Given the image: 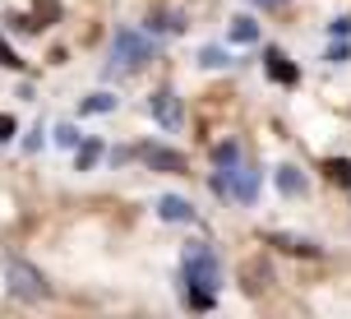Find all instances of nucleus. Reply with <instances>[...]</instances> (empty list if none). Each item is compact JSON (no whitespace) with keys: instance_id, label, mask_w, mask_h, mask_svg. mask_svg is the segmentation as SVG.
Masks as SVG:
<instances>
[{"instance_id":"obj_1","label":"nucleus","mask_w":351,"mask_h":319,"mask_svg":"<svg viewBox=\"0 0 351 319\" xmlns=\"http://www.w3.org/2000/svg\"><path fill=\"white\" fill-rule=\"evenodd\" d=\"M0 273H5V292L14 296V301L23 305H37L51 296V283H47V273L37 264H28V259H19V255H5L0 259Z\"/></svg>"},{"instance_id":"obj_2","label":"nucleus","mask_w":351,"mask_h":319,"mask_svg":"<svg viewBox=\"0 0 351 319\" xmlns=\"http://www.w3.org/2000/svg\"><path fill=\"white\" fill-rule=\"evenodd\" d=\"M180 283L204 287V292H217L222 287V264H217V255L204 241L185 246V255H180Z\"/></svg>"},{"instance_id":"obj_3","label":"nucleus","mask_w":351,"mask_h":319,"mask_svg":"<svg viewBox=\"0 0 351 319\" xmlns=\"http://www.w3.org/2000/svg\"><path fill=\"white\" fill-rule=\"evenodd\" d=\"M158 56V42L139 28H121L111 37V70H143Z\"/></svg>"},{"instance_id":"obj_4","label":"nucleus","mask_w":351,"mask_h":319,"mask_svg":"<svg viewBox=\"0 0 351 319\" xmlns=\"http://www.w3.org/2000/svg\"><path fill=\"white\" fill-rule=\"evenodd\" d=\"M213 190L241 199V204H254V199H259V172H254L250 162H241L236 172H213Z\"/></svg>"},{"instance_id":"obj_5","label":"nucleus","mask_w":351,"mask_h":319,"mask_svg":"<svg viewBox=\"0 0 351 319\" xmlns=\"http://www.w3.org/2000/svg\"><path fill=\"white\" fill-rule=\"evenodd\" d=\"M148 111H153V121H158L162 130H180V121H185L180 97H176L171 88H158V93H153V97H148Z\"/></svg>"},{"instance_id":"obj_6","label":"nucleus","mask_w":351,"mask_h":319,"mask_svg":"<svg viewBox=\"0 0 351 319\" xmlns=\"http://www.w3.org/2000/svg\"><path fill=\"white\" fill-rule=\"evenodd\" d=\"M139 158L153 167V172H171V176H180L190 162H185V153H176V148H162V143H143Z\"/></svg>"},{"instance_id":"obj_7","label":"nucleus","mask_w":351,"mask_h":319,"mask_svg":"<svg viewBox=\"0 0 351 319\" xmlns=\"http://www.w3.org/2000/svg\"><path fill=\"white\" fill-rule=\"evenodd\" d=\"M268 283H273V268L263 264V259H245V264H241V287H245L250 296H263Z\"/></svg>"},{"instance_id":"obj_8","label":"nucleus","mask_w":351,"mask_h":319,"mask_svg":"<svg viewBox=\"0 0 351 319\" xmlns=\"http://www.w3.org/2000/svg\"><path fill=\"white\" fill-rule=\"evenodd\" d=\"M263 70H268V79H273V84H287V88L300 79V70L278 51V47H268V51H263Z\"/></svg>"},{"instance_id":"obj_9","label":"nucleus","mask_w":351,"mask_h":319,"mask_svg":"<svg viewBox=\"0 0 351 319\" xmlns=\"http://www.w3.org/2000/svg\"><path fill=\"white\" fill-rule=\"evenodd\" d=\"M158 217L162 222H194V204L180 195H162L158 199Z\"/></svg>"},{"instance_id":"obj_10","label":"nucleus","mask_w":351,"mask_h":319,"mask_svg":"<svg viewBox=\"0 0 351 319\" xmlns=\"http://www.w3.org/2000/svg\"><path fill=\"white\" fill-rule=\"evenodd\" d=\"M268 241H273V246L278 250H287V255H305V259H319V255H324V250L315 246V241H305V236H268Z\"/></svg>"},{"instance_id":"obj_11","label":"nucleus","mask_w":351,"mask_h":319,"mask_svg":"<svg viewBox=\"0 0 351 319\" xmlns=\"http://www.w3.org/2000/svg\"><path fill=\"white\" fill-rule=\"evenodd\" d=\"M278 190L287 199H300L305 190H310V180L300 176V167H278Z\"/></svg>"},{"instance_id":"obj_12","label":"nucleus","mask_w":351,"mask_h":319,"mask_svg":"<svg viewBox=\"0 0 351 319\" xmlns=\"http://www.w3.org/2000/svg\"><path fill=\"white\" fill-rule=\"evenodd\" d=\"M241 143L236 139H227V143H217V148H213V167H217V172H236V167H241Z\"/></svg>"},{"instance_id":"obj_13","label":"nucleus","mask_w":351,"mask_h":319,"mask_svg":"<svg viewBox=\"0 0 351 319\" xmlns=\"http://www.w3.org/2000/svg\"><path fill=\"white\" fill-rule=\"evenodd\" d=\"M227 33H231V42L250 47V42H259V23H254L250 14H236V19H231V28H227Z\"/></svg>"},{"instance_id":"obj_14","label":"nucleus","mask_w":351,"mask_h":319,"mask_svg":"<svg viewBox=\"0 0 351 319\" xmlns=\"http://www.w3.org/2000/svg\"><path fill=\"white\" fill-rule=\"evenodd\" d=\"M180 296H185L190 310H213L217 305V292H204V287H190V283H180Z\"/></svg>"},{"instance_id":"obj_15","label":"nucleus","mask_w":351,"mask_h":319,"mask_svg":"<svg viewBox=\"0 0 351 319\" xmlns=\"http://www.w3.org/2000/svg\"><path fill=\"white\" fill-rule=\"evenodd\" d=\"M97 158H102V143H97V139H84L79 148H74V167H79V172H93Z\"/></svg>"},{"instance_id":"obj_16","label":"nucleus","mask_w":351,"mask_h":319,"mask_svg":"<svg viewBox=\"0 0 351 319\" xmlns=\"http://www.w3.org/2000/svg\"><path fill=\"white\" fill-rule=\"evenodd\" d=\"M106 111H116V97L111 93H93L79 102V116H106Z\"/></svg>"},{"instance_id":"obj_17","label":"nucleus","mask_w":351,"mask_h":319,"mask_svg":"<svg viewBox=\"0 0 351 319\" xmlns=\"http://www.w3.org/2000/svg\"><path fill=\"white\" fill-rule=\"evenodd\" d=\"M56 134V143H60V148H79V143H84V134H79V125H70V121H60L51 130Z\"/></svg>"},{"instance_id":"obj_18","label":"nucleus","mask_w":351,"mask_h":319,"mask_svg":"<svg viewBox=\"0 0 351 319\" xmlns=\"http://www.w3.org/2000/svg\"><path fill=\"white\" fill-rule=\"evenodd\" d=\"M180 14H148V33H180Z\"/></svg>"},{"instance_id":"obj_19","label":"nucleus","mask_w":351,"mask_h":319,"mask_svg":"<svg viewBox=\"0 0 351 319\" xmlns=\"http://www.w3.org/2000/svg\"><path fill=\"white\" fill-rule=\"evenodd\" d=\"M199 65H204V70H222V65H231V60H227L222 47H204V51H199Z\"/></svg>"},{"instance_id":"obj_20","label":"nucleus","mask_w":351,"mask_h":319,"mask_svg":"<svg viewBox=\"0 0 351 319\" xmlns=\"http://www.w3.org/2000/svg\"><path fill=\"white\" fill-rule=\"evenodd\" d=\"M33 14L42 19V23H56V19H60V0H33Z\"/></svg>"},{"instance_id":"obj_21","label":"nucleus","mask_w":351,"mask_h":319,"mask_svg":"<svg viewBox=\"0 0 351 319\" xmlns=\"http://www.w3.org/2000/svg\"><path fill=\"white\" fill-rule=\"evenodd\" d=\"M324 172H328V180H337V185H351V162L333 158V162H328V167H324Z\"/></svg>"},{"instance_id":"obj_22","label":"nucleus","mask_w":351,"mask_h":319,"mask_svg":"<svg viewBox=\"0 0 351 319\" xmlns=\"http://www.w3.org/2000/svg\"><path fill=\"white\" fill-rule=\"evenodd\" d=\"M0 65H5V70H23V60H19V51L10 47V42H5V37H0Z\"/></svg>"},{"instance_id":"obj_23","label":"nucleus","mask_w":351,"mask_h":319,"mask_svg":"<svg viewBox=\"0 0 351 319\" xmlns=\"http://www.w3.org/2000/svg\"><path fill=\"white\" fill-rule=\"evenodd\" d=\"M14 134H19V121L10 116V111H5V116H0V143H10Z\"/></svg>"},{"instance_id":"obj_24","label":"nucleus","mask_w":351,"mask_h":319,"mask_svg":"<svg viewBox=\"0 0 351 319\" xmlns=\"http://www.w3.org/2000/svg\"><path fill=\"white\" fill-rule=\"evenodd\" d=\"M23 148H28V153H37V148H42V125H33V134L23 139Z\"/></svg>"},{"instance_id":"obj_25","label":"nucleus","mask_w":351,"mask_h":319,"mask_svg":"<svg viewBox=\"0 0 351 319\" xmlns=\"http://www.w3.org/2000/svg\"><path fill=\"white\" fill-rule=\"evenodd\" d=\"M351 33V19H333V37H347Z\"/></svg>"},{"instance_id":"obj_26","label":"nucleus","mask_w":351,"mask_h":319,"mask_svg":"<svg viewBox=\"0 0 351 319\" xmlns=\"http://www.w3.org/2000/svg\"><path fill=\"white\" fill-rule=\"evenodd\" d=\"M254 5H259V10H282L287 0H254Z\"/></svg>"}]
</instances>
